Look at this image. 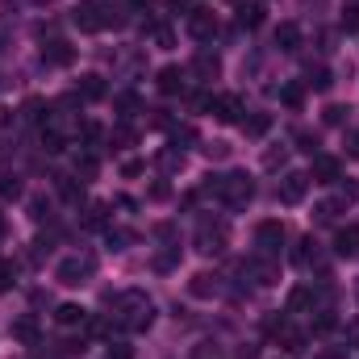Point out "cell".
I'll return each instance as SVG.
<instances>
[{
    "mask_svg": "<svg viewBox=\"0 0 359 359\" xmlns=\"http://www.w3.org/2000/svg\"><path fill=\"white\" fill-rule=\"evenodd\" d=\"M76 96H80V100H104V80H100V76H80Z\"/></svg>",
    "mask_w": 359,
    "mask_h": 359,
    "instance_id": "15",
    "label": "cell"
},
{
    "mask_svg": "<svg viewBox=\"0 0 359 359\" xmlns=\"http://www.w3.org/2000/svg\"><path fill=\"white\" fill-rule=\"evenodd\" d=\"M192 72H196V76H205V80H213V76L222 72V59L205 50V55H196V59H192Z\"/></svg>",
    "mask_w": 359,
    "mask_h": 359,
    "instance_id": "16",
    "label": "cell"
},
{
    "mask_svg": "<svg viewBox=\"0 0 359 359\" xmlns=\"http://www.w3.org/2000/svg\"><path fill=\"white\" fill-rule=\"evenodd\" d=\"M13 339H21V343H38V326H34V318H21V322L13 326Z\"/></svg>",
    "mask_w": 359,
    "mask_h": 359,
    "instance_id": "20",
    "label": "cell"
},
{
    "mask_svg": "<svg viewBox=\"0 0 359 359\" xmlns=\"http://www.w3.org/2000/svg\"><path fill=\"white\" fill-rule=\"evenodd\" d=\"M309 301H313V292H309V288H297V292H292V301H288V305H292V309H305V305H309Z\"/></svg>",
    "mask_w": 359,
    "mask_h": 359,
    "instance_id": "30",
    "label": "cell"
},
{
    "mask_svg": "<svg viewBox=\"0 0 359 359\" xmlns=\"http://www.w3.org/2000/svg\"><path fill=\"white\" fill-rule=\"evenodd\" d=\"M330 84H334V80H330V72H326V67H309V72H305V88L326 92Z\"/></svg>",
    "mask_w": 359,
    "mask_h": 359,
    "instance_id": "18",
    "label": "cell"
},
{
    "mask_svg": "<svg viewBox=\"0 0 359 359\" xmlns=\"http://www.w3.org/2000/svg\"><path fill=\"white\" fill-rule=\"evenodd\" d=\"M92 268H96L92 255H84V259H80V255H76V259H63V264H59V280H63V284H84L92 276Z\"/></svg>",
    "mask_w": 359,
    "mask_h": 359,
    "instance_id": "6",
    "label": "cell"
},
{
    "mask_svg": "<svg viewBox=\"0 0 359 359\" xmlns=\"http://www.w3.org/2000/svg\"><path fill=\"white\" fill-rule=\"evenodd\" d=\"M0 234H4V222H0Z\"/></svg>",
    "mask_w": 359,
    "mask_h": 359,
    "instance_id": "42",
    "label": "cell"
},
{
    "mask_svg": "<svg viewBox=\"0 0 359 359\" xmlns=\"http://www.w3.org/2000/svg\"><path fill=\"white\" fill-rule=\"evenodd\" d=\"M117 109H121V117H130V113L138 109V96H134V92H121V96H117Z\"/></svg>",
    "mask_w": 359,
    "mask_h": 359,
    "instance_id": "26",
    "label": "cell"
},
{
    "mask_svg": "<svg viewBox=\"0 0 359 359\" xmlns=\"http://www.w3.org/2000/svg\"><path fill=\"white\" fill-rule=\"evenodd\" d=\"M347 113H351V109H343V104H330V109H326V121H330V126H339Z\"/></svg>",
    "mask_w": 359,
    "mask_h": 359,
    "instance_id": "31",
    "label": "cell"
},
{
    "mask_svg": "<svg viewBox=\"0 0 359 359\" xmlns=\"http://www.w3.org/2000/svg\"><path fill=\"white\" fill-rule=\"evenodd\" d=\"M29 209H34V213H29V217H34V222H42V217H46V201H34V205H29Z\"/></svg>",
    "mask_w": 359,
    "mask_h": 359,
    "instance_id": "37",
    "label": "cell"
},
{
    "mask_svg": "<svg viewBox=\"0 0 359 359\" xmlns=\"http://www.w3.org/2000/svg\"><path fill=\"white\" fill-rule=\"evenodd\" d=\"M209 192H213L222 205L243 209V205L255 196V184H251V176H243V172H230V176H222L217 184H209Z\"/></svg>",
    "mask_w": 359,
    "mask_h": 359,
    "instance_id": "1",
    "label": "cell"
},
{
    "mask_svg": "<svg viewBox=\"0 0 359 359\" xmlns=\"http://www.w3.org/2000/svg\"><path fill=\"white\" fill-rule=\"evenodd\" d=\"M76 176H84V180L96 176V159H92V155H80V159H76Z\"/></svg>",
    "mask_w": 359,
    "mask_h": 359,
    "instance_id": "25",
    "label": "cell"
},
{
    "mask_svg": "<svg viewBox=\"0 0 359 359\" xmlns=\"http://www.w3.org/2000/svg\"><path fill=\"white\" fill-rule=\"evenodd\" d=\"M297 142H301V151H305V155H313V151H318V138H313V134H297Z\"/></svg>",
    "mask_w": 359,
    "mask_h": 359,
    "instance_id": "34",
    "label": "cell"
},
{
    "mask_svg": "<svg viewBox=\"0 0 359 359\" xmlns=\"http://www.w3.org/2000/svg\"><path fill=\"white\" fill-rule=\"evenodd\" d=\"M188 34L201 38V42L213 38V34H217V17H213L209 8H192V13H188Z\"/></svg>",
    "mask_w": 359,
    "mask_h": 359,
    "instance_id": "8",
    "label": "cell"
},
{
    "mask_svg": "<svg viewBox=\"0 0 359 359\" xmlns=\"http://www.w3.org/2000/svg\"><path fill=\"white\" fill-rule=\"evenodd\" d=\"M209 113H213L217 121H238V117H243V100H238V96H213Z\"/></svg>",
    "mask_w": 359,
    "mask_h": 359,
    "instance_id": "9",
    "label": "cell"
},
{
    "mask_svg": "<svg viewBox=\"0 0 359 359\" xmlns=\"http://www.w3.org/2000/svg\"><path fill=\"white\" fill-rule=\"evenodd\" d=\"M280 96H284V104H292V109L301 104V88H284V92H280Z\"/></svg>",
    "mask_w": 359,
    "mask_h": 359,
    "instance_id": "36",
    "label": "cell"
},
{
    "mask_svg": "<svg viewBox=\"0 0 359 359\" xmlns=\"http://www.w3.org/2000/svg\"><path fill=\"white\" fill-rule=\"evenodd\" d=\"M196 134H192V126H176L172 130V147H180V142H192Z\"/></svg>",
    "mask_w": 359,
    "mask_h": 359,
    "instance_id": "29",
    "label": "cell"
},
{
    "mask_svg": "<svg viewBox=\"0 0 359 359\" xmlns=\"http://www.w3.org/2000/svg\"><path fill=\"white\" fill-rule=\"evenodd\" d=\"M42 147H46V151H50V155H59V151H63V134H59V130H55V126H50V130H46V126H42Z\"/></svg>",
    "mask_w": 359,
    "mask_h": 359,
    "instance_id": "22",
    "label": "cell"
},
{
    "mask_svg": "<svg viewBox=\"0 0 359 359\" xmlns=\"http://www.w3.org/2000/svg\"><path fill=\"white\" fill-rule=\"evenodd\" d=\"M355 196H359V188H355V184H343V188H339V205H351Z\"/></svg>",
    "mask_w": 359,
    "mask_h": 359,
    "instance_id": "33",
    "label": "cell"
},
{
    "mask_svg": "<svg viewBox=\"0 0 359 359\" xmlns=\"http://www.w3.org/2000/svg\"><path fill=\"white\" fill-rule=\"evenodd\" d=\"M247 271L255 276V284H276V280H280V268H276L271 259H251Z\"/></svg>",
    "mask_w": 359,
    "mask_h": 359,
    "instance_id": "14",
    "label": "cell"
},
{
    "mask_svg": "<svg viewBox=\"0 0 359 359\" xmlns=\"http://www.w3.org/2000/svg\"><path fill=\"white\" fill-rule=\"evenodd\" d=\"M238 21H243V25H247V29H255V25H259V21H264V8H259V4H247V8H243V13H238Z\"/></svg>",
    "mask_w": 359,
    "mask_h": 359,
    "instance_id": "24",
    "label": "cell"
},
{
    "mask_svg": "<svg viewBox=\"0 0 359 359\" xmlns=\"http://www.w3.org/2000/svg\"><path fill=\"white\" fill-rule=\"evenodd\" d=\"M268 113H255V117H247V121H243V130H247V134H251V138H259V134H268Z\"/></svg>",
    "mask_w": 359,
    "mask_h": 359,
    "instance_id": "21",
    "label": "cell"
},
{
    "mask_svg": "<svg viewBox=\"0 0 359 359\" xmlns=\"http://www.w3.org/2000/svg\"><path fill=\"white\" fill-rule=\"evenodd\" d=\"M347 151H351V155H355V159H359V130H355V134H351V138H347Z\"/></svg>",
    "mask_w": 359,
    "mask_h": 359,
    "instance_id": "39",
    "label": "cell"
},
{
    "mask_svg": "<svg viewBox=\"0 0 359 359\" xmlns=\"http://www.w3.org/2000/svg\"><path fill=\"white\" fill-rule=\"evenodd\" d=\"M13 280H17V268H13V264H0V292L13 288Z\"/></svg>",
    "mask_w": 359,
    "mask_h": 359,
    "instance_id": "28",
    "label": "cell"
},
{
    "mask_svg": "<svg viewBox=\"0 0 359 359\" xmlns=\"http://www.w3.org/2000/svg\"><path fill=\"white\" fill-rule=\"evenodd\" d=\"M0 196H4V201H17V196H21V180L17 176H0Z\"/></svg>",
    "mask_w": 359,
    "mask_h": 359,
    "instance_id": "23",
    "label": "cell"
},
{
    "mask_svg": "<svg viewBox=\"0 0 359 359\" xmlns=\"http://www.w3.org/2000/svg\"><path fill=\"white\" fill-rule=\"evenodd\" d=\"M276 46H280V50H297V46H301V25L280 21V25H276Z\"/></svg>",
    "mask_w": 359,
    "mask_h": 359,
    "instance_id": "10",
    "label": "cell"
},
{
    "mask_svg": "<svg viewBox=\"0 0 359 359\" xmlns=\"http://www.w3.org/2000/svg\"><path fill=\"white\" fill-rule=\"evenodd\" d=\"M255 243H259L264 255H280V247H284V226H280V222H259V226H255Z\"/></svg>",
    "mask_w": 359,
    "mask_h": 359,
    "instance_id": "5",
    "label": "cell"
},
{
    "mask_svg": "<svg viewBox=\"0 0 359 359\" xmlns=\"http://www.w3.org/2000/svg\"><path fill=\"white\" fill-rule=\"evenodd\" d=\"M42 59H46L50 67H67V63L76 59V50H72L67 42H50V46H42Z\"/></svg>",
    "mask_w": 359,
    "mask_h": 359,
    "instance_id": "11",
    "label": "cell"
},
{
    "mask_svg": "<svg viewBox=\"0 0 359 359\" xmlns=\"http://www.w3.org/2000/svg\"><path fill=\"white\" fill-rule=\"evenodd\" d=\"M226 151H230L226 142H213V147H205V155H209V159H226Z\"/></svg>",
    "mask_w": 359,
    "mask_h": 359,
    "instance_id": "35",
    "label": "cell"
},
{
    "mask_svg": "<svg viewBox=\"0 0 359 359\" xmlns=\"http://www.w3.org/2000/svg\"><path fill=\"white\" fill-rule=\"evenodd\" d=\"M339 172H343L339 159H330V155H318V159H313V180H318V184H334Z\"/></svg>",
    "mask_w": 359,
    "mask_h": 359,
    "instance_id": "12",
    "label": "cell"
},
{
    "mask_svg": "<svg viewBox=\"0 0 359 359\" xmlns=\"http://www.w3.org/2000/svg\"><path fill=\"white\" fill-rule=\"evenodd\" d=\"M196 251L222 255V251H226V226H222V222H201V230H196Z\"/></svg>",
    "mask_w": 359,
    "mask_h": 359,
    "instance_id": "3",
    "label": "cell"
},
{
    "mask_svg": "<svg viewBox=\"0 0 359 359\" xmlns=\"http://www.w3.org/2000/svg\"><path fill=\"white\" fill-rule=\"evenodd\" d=\"M159 92H184V76H180V67H163L159 72Z\"/></svg>",
    "mask_w": 359,
    "mask_h": 359,
    "instance_id": "17",
    "label": "cell"
},
{
    "mask_svg": "<svg viewBox=\"0 0 359 359\" xmlns=\"http://www.w3.org/2000/svg\"><path fill=\"white\" fill-rule=\"evenodd\" d=\"M134 4H138V8H151V0H134Z\"/></svg>",
    "mask_w": 359,
    "mask_h": 359,
    "instance_id": "40",
    "label": "cell"
},
{
    "mask_svg": "<svg viewBox=\"0 0 359 359\" xmlns=\"http://www.w3.org/2000/svg\"><path fill=\"white\" fill-rule=\"evenodd\" d=\"M305 192H309V176L288 172V176L280 180V201H284V205H301V201H305Z\"/></svg>",
    "mask_w": 359,
    "mask_h": 359,
    "instance_id": "7",
    "label": "cell"
},
{
    "mask_svg": "<svg viewBox=\"0 0 359 359\" xmlns=\"http://www.w3.org/2000/svg\"><path fill=\"white\" fill-rule=\"evenodd\" d=\"M334 251L339 255H359V226H343L334 234Z\"/></svg>",
    "mask_w": 359,
    "mask_h": 359,
    "instance_id": "13",
    "label": "cell"
},
{
    "mask_svg": "<svg viewBox=\"0 0 359 359\" xmlns=\"http://www.w3.org/2000/svg\"><path fill=\"white\" fill-rule=\"evenodd\" d=\"M55 322H59V326H80V322H84V309H80V305H59Z\"/></svg>",
    "mask_w": 359,
    "mask_h": 359,
    "instance_id": "19",
    "label": "cell"
},
{
    "mask_svg": "<svg viewBox=\"0 0 359 359\" xmlns=\"http://www.w3.org/2000/svg\"><path fill=\"white\" fill-rule=\"evenodd\" d=\"M76 25L92 34V29H104V25H113V17H109V13H104L96 0H84V4L76 8Z\"/></svg>",
    "mask_w": 359,
    "mask_h": 359,
    "instance_id": "4",
    "label": "cell"
},
{
    "mask_svg": "<svg viewBox=\"0 0 359 359\" xmlns=\"http://www.w3.org/2000/svg\"><path fill=\"white\" fill-rule=\"evenodd\" d=\"M322 359H343V355H339V351H330V355H322Z\"/></svg>",
    "mask_w": 359,
    "mask_h": 359,
    "instance_id": "41",
    "label": "cell"
},
{
    "mask_svg": "<svg viewBox=\"0 0 359 359\" xmlns=\"http://www.w3.org/2000/svg\"><path fill=\"white\" fill-rule=\"evenodd\" d=\"M343 29H359V4H351V8L343 13Z\"/></svg>",
    "mask_w": 359,
    "mask_h": 359,
    "instance_id": "32",
    "label": "cell"
},
{
    "mask_svg": "<svg viewBox=\"0 0 359 359\" xmlns=\"http://www.w3.org/2000/svg\"><path fill=\"white\" fill-rule=\"evenodd\" d=\"M109 359H134V355H130V347L117 343V347H109Z\"/></svg>",
    "mask_w": 359,
    "mask_h": 359,
    "instance_id": "38",
    "label": "cell"
},
{
    "mask_svg": "<svg viewBox=\"0 0 359 359\" xmlns=\"http://www.w3.org/2000/svg\"><path fill=\"white\" fill-rule=\"evenodd\" d=\"M42 109H46V104H42V100L34 96V100H25V109H21V113H25L29 121H42Z\"/></svg>",
    "mask_w": 359,
    "mask_h": 359,
    "instance_id": "27",
    "label": "cell"
},
{
    "mask_svg": "<svg viewBox=\"0 0 359 359\" xmlns=\"http://www.w3.org/2000/svg\"><path fill=\"white\" fill-rule=\"evenodd\" d=\"M121 305H126V318H117L121 330H147V326L155 322V305H151V297H142V292H126Z\"/></svg>",
    "mask_w": 359,
    "mask_h": 359,
    "instance_id": "2",
    "label": "cell"
}]
</instances>
